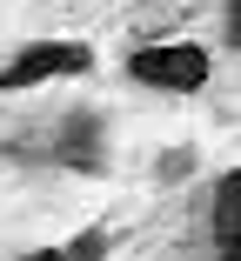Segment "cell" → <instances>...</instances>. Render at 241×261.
<instances>
[{
    "mask_svg": "<svg viewBox=\"0 0 241 261\" xmlns=\"http://www.w3.org/2000/svg\"><path fill=\"white\" fill-rule=\"evenodd\" d=\"M94 67V47H81V40H40V47H20L14 54V67L0 74V87H34V81H61V74H87Z\"/></svg>",
    "mask_w": 241,
    "mask_h": 261,
    "instance_id": "7a4b0ae2",
    "label": "cell"
},
{
    "mask_svg": "<svg viewBox=\"0 0 241 261\" xmlns=\"http://www.w3.org/2000/svg\"><path fill=\"white\" fill-rule=\"evenodd\" d=\"M127 74H134L141 87H161V94H195V87H208V47H195V40L134 47Z\"/></svg>",
    "mask_w": 241,
    "mask_h": 261,
    "instance_id": "6da1fadb",
    "label": "cell"
},
{
    "mask_svg": "<svg viewBox=\"0 0 241 261\" xmlns=\"http://www.w3.org/2000/svg\"><path fill=\"white\" fill-rule=\"evenodd\" d=\"M101 248H108V228L81 234L74 248H34V254H20V261H101Z\"/></svg>",
    "mask_w": 241,
    "mask_h": 261,
    "instance_id": "277c9868",
    "label": "cell"
},
{
    "mask_svg": "<svg viewBox=\"0 0 241 261\" xmlns=\"http://www.w3.org/2000/svg\"><path fill=\"white\" fill-rule=\"evenodd\" d=\"M228 40H241V0H228Z\"/></svg>",
    "mask_w": 241,
    "mask_h": 261,
    "instance_id": "5b68a950",
    "label": "cell"
},
{
    "mask_svg": "<svg viewBox=\"0 0 241 261\" xmlns=\"http://www.w3.org/2000/svg\"><path fill=\"white\" fill-rule=\"evenodd\" d=\"M215 261H228V254H215Z\"/></svg>",
    "mask_w": 241,
    "mask_h": 261,
    "instance_id": "8992f818",
    "label": "cell"
},
{
    "mask_svg": "<svg viewBox=\"0 0 241 261\" xmlns=\"http://www.w3.org/2000/svg\"><path fill=\"white\" fill-rule=\"evenodd\" d=\"M208 234H215V254L241 261V168H228L208 194Z\"/></svg>",
    "mask_w": 241,
    "mask_h": 261,
    "instance_id": "3957f363",
    "label": "cell"
}]
</instances>
